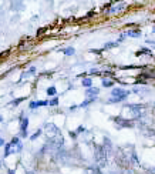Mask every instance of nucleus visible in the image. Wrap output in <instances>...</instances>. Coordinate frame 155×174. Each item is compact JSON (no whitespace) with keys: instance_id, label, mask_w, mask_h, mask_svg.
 Masks as SVG:
<instances>
[{"instance_id":"f257e3e1","label":"nucleus","mask_w":155,"mask_h":174,"mask_svg":"<svg viewBox=\"0 0 155 174\" xmlns=\"http://www.w3.org/2000/svg\"><path fill=\"white\" fill-rule=\"evenodd\" d=\"M107 154L104 147L101 146V144H98L95 146V151H94V160H95V163H97L100 167H104L107 164Z\"/></svg>"},{"instance_id":"f03ea898","label":"nucleus","mask_w":155,"mask_h":174,"mask_svg":"<svg viewBox=\"0 0 155 174\" xmlns=\"http://www.w3.org/2000/svg\"><path fill=\"white\" fill-rule=\"evenodd\" d=\"M115 124L118 129H127V127H134V123L131 120H127V118H123V117H115L114 118Z\"/></svg>"},{"instance_id":"7ed1b4c3","label":"nucleus","mask_w":155,"mask_h":174,"mask_svg":"<svg viewBox=\"0 0 155 174\" xmlns=\"http://www.w3.org/2000/svg\"><path fill=\"white\" fill-rule=\"evenodd\" d=\"M22 123H20V136L22 137H27V129H29V117L22 114Z\"/></svg>"},{"instance_id":"20e7f679","label":"nucleus","mask_w":155,"mask_h":174,"mask_svg":"<svg viewBox=\"0 0 155 174\" xmlns=\"http://www.w3.org/2000/svg\"><path fill=\"white\" fill-rule=\"evenodd\" d=\"M44 130L47 131L49 137H53V136H56V134H60V129H58L57 126H54L53 123H46V124H44Z\"/></svg>"},{"instance_id":"39448f33","label":"nucleus","mask_w":155,"mask_h":174,"mask_svg":"<svg viewBox=\"0 0 155 174\" xmlns=\"http://www.w3.org/2000/svg\"><path fill=\"white\" fill-rule=\"evenodd\" d=\"M101 146L104 147L105 153L110 156V154H111V151H113V143H111V140H110L108 137H104V139H103V144H101Z\"/></svg>"},{"instance_id":"423d86ee","label":"nucleus","mask_w":155,"mask_h":174,"mask_svg":"<svg viewBox=\"0 0 155 174\" xmlns=\"http://www.w3.org/2000/svg\"><path fill=\"white\" fill-rule=\"evenodd\" d=\"M84 174H103V171L98 166H91L84 170Z\"/></svg>"},{"instance_id":"0eeeda50","label":"nucleus","mask_w":155,"mask_h":174,"mask_svg":"<svg viewBox=\"0 0 155 174\" xmlns=\"http://www.w3.org/2000/svg\"><path fill=\"white\" fill-rule=\"evenodd\" d=\"M98 93H100V89H97V87H88L85 90V96L87 97H97Z\"/></svg>"},{"instance_id":"6e6552de","label":"nucleus","mask_w":155,"mask_h":174,"mask_svg":"<svg viewBox=\"0 0 155 174\" xmlns=\"http://www.w3.org/2000/svg\"><path fill=\"white\" fill-rule=\"evenodd\" d=\"M41 106H49V101H30V104H29L30 108L41 107Z\"/></svg>"},{"instance_id":"1a4fd4ad","label":"nucleus","mask_w":155,"mask_h":174,"mask_svg":"<svg viewBox=\"0 0 155 174\" xmlns=\"http://www.w3.org/2000/svg\"><path fill=\"white\" fill-rule=\"evenodd\" d=\"M11 153H14V149H13V144L9 143V144H4V157H9Z\"/></svg>"},{"instance_id":"9d476101","label":"nucleus","mask_w":155,"mask_h":174,"mask_svg":"<svg viewBox=\"0 0 155 174\" xmlns=\"http://www.w3.org/2000/svg\"><path fill=\"white\" fill-rule=\"evenodd\" d=\"M128 91H124L123 89H114L113 90V97H118V96H128Z\"/></svg>"},{"instance_id":"9b49d317","label":"nucleus","mask_w":155,"mask_h":174,"mask_svg":"<svg viewBox=\"0 0 155 174\" xmlns=\"http://www.w3.org/2000/svg\"><path fill=\"white\" fill-rule=\"evenodd\" d=\"M63 53H64L65 56H73L74 53H75V50H74L73 47H67V49L63 50Z\"/></svg>"},{"instance_id":"f8f14e48","label":"nucleus","mask_w":155,"mask_h":174,"mask_svg":"<svg viewBox=\"0 0 155 174\" xmlns=\"http://www.w3.org/2000/svg\"><path fill=\"white\" fill-rule=\"evenodd\" d=\"M94 100H95V97H90V99H88V100H85V101H83L81 104H80V107H87V106H88L90 103H93Z\"/></svg>"},{"instance_id":"ddd939ff","label":"nucleus","mask_w":155,"mask_h":174,"mask_svg":"<svg viewBox=\"0 0 155 174\" xmlns=\"http://www.w3.org/2000/svg\"><path fill=\"white\" fill-rule=\"evenodd\" d=\"M56 93H57V90H56L54 86H51V87L47 89V94H49V96H56Z\"/></svg>"},{"instance_id":"4468645a","label":"nucleus","mask_w":155,"mask_h":174,"mask_svg":"<svg viewBox=\"0 0 155 174\" xmlns=\"http://www.w3.org/2000/svg\"><path fill=\"white\" fill-rule=\"evenodd\" d=\"M91 84H93V80H91V79H84V80H83V86H84V87H91Z\"/></svg>"},{"instance_id":"2eb2a0df","label":"nucleus","mask_w":155,"mask_h":174,"mask_svg":"<svg viewBox=\"0 0 155 174\" xmlns=\"http://www.w3.org/2000/svg\"><path fill=\"white\" fill-rule=\"evenodd\" d=\"M139 32L138 30H131V32H128V33H127V36H131V37H138L139 36Z\"/></svg>"},{"instance_id":"dca6fc26","label":"nucleus","mask_w":155,"mask_h":174,"mask_svg":"<svg viewBox=\"0 0 155 174\" xmlns=\"http://www.w3.org/2000/svg\"><path fill=\"white\" fill-rule=\"evenodd\" d=\"M40 136H41V130L39 129V130H37V131L34 133L33 136H30V140H36V139H37V137H40Z\"/></svg>"},{"instance_id":"f3484780","label":"nucleus","mask_w":155,"mask_h":174,"mask_svg":"<svg viewBox=\"0 0 155 174\" xmlns=\"http://www.w3.org/2000/svg\"><path fill=\"white\" fill-rule=\"evenodd\" d=\"M103 86H104V87H111V86H113V82H111V80H107V79H104V80H103Z\"/></svg>"},{"instance_id":"a211bd4d","label":"nucleus","mask_w":155,"mask_h":174,"mask_svg":"<svg viewBox=\"0 0 155 174\" xmlns=\"http://www.w3.org/2000/svg\"><path fill=\"white\" fill-rule=\"evenodd\" d=\"M57 104H58V99H57V97L49 100V106H57Z\"/></svg>"},{"instance_id":"6ab92c4d","label":"nucleus","mask_w":155,"mask_h":174,"mask_svg":"<svg viewBox=\"0 0 155 174\" xmlns=\"http://www.w3.org/2000/svg\"><path fill=\"white\" fill-rule=\"evenodd\" d=\"M117 44H118V43H117V42L108 43V44H105V46H104V49H111V47H115V46H117Z\"/></svg>"},{"instance_id":"aec40b11","label":"nucleus","mask_w":155,"mask_h":174,"mask_svg":"<svg viewBox=\"0 0 155 174\" xmlns=\"http://www.w3.org/2000/svg\"><path fill=\"white\" fill-rule=\"evenodd\" d=\"M23 100L24 99H17V100H14V101H11V104H13V106H17V104H20Z\"/></svg>"},{"instance_id":"412c9836","label":"nucleus","mask_w":155,"mask_h":174,"mask_svg":"<svg viewBox=\"0 0 155 174\" xmlns=\"http://www.w3.org/2000/svg\"><path fill=\"white\" fill-rule=\"evenodd\" d=\"M68 134H70V137H71V139H77V131H70Z\"/></svg>"},{"instance_id":"4be33fe9","label":"nucleus","mask_w":155,"mask_h":174,"mask_svg":"<svg viewBox=\"0 0 155 174\" xmlns=\"http://www.w3.org/2000/svg\"><path fill=\"white\" fill-rule=\"evenodd\" d=\"M11 144H17L19 143V137H14V139H11V141H10Z\"/></svg>"},{"instance_id":"5701e85b","label":"nucleus","mask_w":155,"mask_h":174,"mask_svg":"<svg viewBox=\"0 0 155 174\" xmlns=\"http://www.w3.org/2000/svg\"><path fill=\"white\" fill-rule=\"evenodd\" d=\"M80 131H85V129H84L83 126H80V127L77 129V133H80Z\"/></svg>"},{"instance_id":"b1692460","label":"nucleus","mask_w":155,"mask_h":174,"mask_svg":"<svg viewBox=\"0 0 155 174\" xmlns=\"http://www.w3.org/2000/svg\"><path fill=\"white\" fill-rule=\"evenodd\" d=\"M147 170H148V171H149L151 174H155V170H154V168H152V170H151V168H147Z\"/></svg>"},{"instance_id":"393cba45","label":"nucleus","mask_w":155,"mask_h":174,"mask_svg":"<svg viewBox=\"0 0 155 174\" xmlns=\"http://www.w3.org/2000/svg\"><path fill=\"white\" fill-rule=\"evenodd\" d=\"M3 144H4V141H3V139L0 137V146H3Z\"/></svg>"},{"instance_id":"a878e982","label":"nucleus","mask_w":155,"mask_h":174,"mask_svg":"<svg viewBox=\"0 0 155 174\" xmlns=\"http://www.w3.org/2000/svg\"><path fill=\"white\" fill-rule=\"evenodd\" d=\"M107 174H118L117 171H110V173H107Z\"/></svg>"},{"instance_id":"bb28decb","label":"nucleus","mask_w":155,"mask_h":174,"mask_svg":"<svg viewBox=\"0 0 155 174\" xmlns=\"http://www.w3.org/2000/svg\"><path fill=\"white\" fill-rule=\"evenodd\" d=\"M9 174H14V171L13 170H9Z\"/></svg>"},{"instance_id":"cd10ccee","label":"nucleus","mask_w":155,"mask_h":174,"mask_svg":"<svg viewBox=\"0 0 155 174\" xmlns=\"http://www.w3.org/2000/svg\"><path fill=\"white\" fill-rule=\"evenodd\" d=\"M27 174H36V173H33V171H27Z\"/></svg>"},{"instance_id":"c85d7f7f","label":"nucleus","mask_w":155,"mask_h":174,"mask_svg":"<svg viewBox=\"0 0 155 174\" xmlns=\"http://www.w3.org/2000/svg\"><path fill=\"white\" fill-rule=\"evenodd\" d=\"M0 121H1V117H0Z\"/></svg>"}]
</instances>
